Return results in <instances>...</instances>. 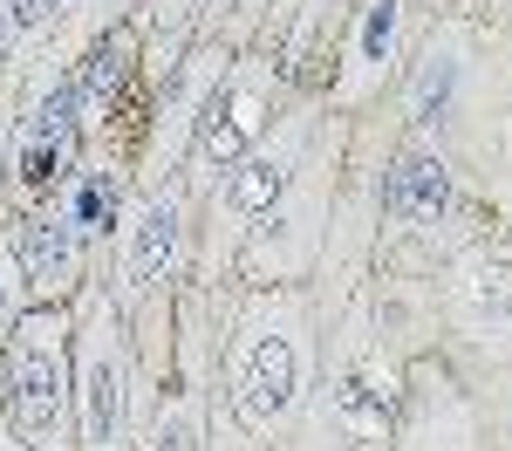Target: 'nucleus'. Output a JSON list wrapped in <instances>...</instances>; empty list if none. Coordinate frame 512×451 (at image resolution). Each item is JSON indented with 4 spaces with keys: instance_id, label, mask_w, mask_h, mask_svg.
Listing matches in <instances>:
<instances>
[{
    "instance_id": "f257e3e1",
    "label": "nucleus",
    "mask_w": 512,
    "mask_h": 451,
    "mask_svg": "<svg viewBox=\"0 0 512 451\" xmlns=\"http://www.w3.org/2000/svg\"><path fill=\"white\" fill-rule=\"evenodd\" d=\"M7 383H14V417L28 431V445L55 451L69 431V397H76V369H69V315L41 308L14 322L7 349Z\"/></svg>"
},
{
    "instance_id": "f03ea898",
    "label": "nucleus",
    "mask_w": 512,
    "mask_h": 451,
    "mask_svg": "<svg viewBox=\"0 0 512 451\" xmlns=\"http://www.w3.org/2000/svg\"><path fill=\"white\" fill-rule=\"evenodd\" d=\"M308 383V349H301V322L287 308H260L239 328V356H233V404L253 431H274L287 410L301 404Z\"/></svg>"
},
{
    "instance_id": "7ed1b4c3",
    "label": "nucleus",
    "mask_w": 512,
    "mask_h": 451,
    "mask_svg": "<svg viewBox=\"0 0 512 451\" xmlns=\"http://www.w3.org/2000/svg\"><path fill=\"white\" fill-rule=\"evenodd\" d=\"M76 404H82V445L123 451V410H130V369L110 322V301L82 308V349H76Z\"/></svg>"
},
{
    "instance_id": "20e7f679",
    "label": "nucleus",
    "mask_w": 512,
    "mask_h": 451,
    "mask_svg": "<svg viewBox=\"0 0 512 451\" xmlns=\"http://www.w3.org/2000/svg\"><path fill=\"white\" fill-rule=\"evenodd\" d=\"M267 130V69H233L205 89L192 117V158L198 171H233Z\"/></svg>"
},
{
    "instance_id": "39448f33",
    "label": "nucleus",
    "mask_w": 512,
    "mask_h": 451,
    "mask_svg": "<svg viewBox=\"0 0 512 451\" xmlns=\"http://www.w3.org/2000/svg\"><path fill=\"white\" fill-rule=\"evenodd\" d=\"M76 130H82L76 76H62L35 103V110H28V123L14 130V185H21V192L69 185V164H76Z\"/></svg>"
},
{
    "instance_id": "423d86ee",
    "label": "nucleus",
    "mask_w": 512,
    "mask_h": 451,
    "mask_svg": "<svg viewBox=\"0 0 512 451\" xmlns=\"http://www.w3.org/2000/svg\"><path fill=\"white\" fill-rule=\"evenodd\" d=\"M178 240H185V212L171 192H151V199L130 205V226H123V294H144L164 267L178 260Z\"/></svg>"
},
{
    "instance_id": "0eeeda50",
    "label": "nucleus",
    "mask_w": 512,
    "mask_h": 451,
    "mask_svg": "<svg viewBox=\"0 0 512 451\" xmlns=\"http://www.w3.org/2000/svg\"><path fill=\"white\" fill-rule=\"evenodd\" d=\"M14 267H21V287H35V294L76 287V274H82L76 219H69L62 205H55V212H35V219L21 226V240H14Z\"/></svg>"
},
{
    "instance_id": "6e6552de",
    "label": "nucleus",
    "mask_w": 512,
    "mask_h": 451,
    "mask_svg": "<svg viewBox=\"0 0 512 451\" xmlns=\"http://www.w3.org/2000/svg\"><path fill=\"white\" fill-rule=\"evenodd\" d=\"M396 226H437L451 212V164L437 151H403L390 164V192H383Z\"/></svg>"
},
{
    "instance_id": "1a4fd4ad",
    "label": "nucleus",
    "mask_w": 512,
    "mask_h": 451,
    "mask_svg": "<svg viewBox=\"0 0 512 451\" xmlns=\"http://www.w3.org/2000/svg\"><path fill=\"white\" fill-rule=\"evenodd\" d=\"M294 164H301V123L280 130L274 144H253V151L233 164L226 205H233V212H274L280 192H287V178H294Z\"/></svg>"
},
{
    "instance_id": "9d476101",
    "label": "nucleus",
    "mask_w": 512,
    "mask_h": 451,
    "mask_svg": "<svg viewBox=\"0 0 512 451\" xmlns=\"http://www.w3.org/2000/svg\"><path fill=\"white\" fill-rule=\"evenodd\" d=\"M396 35H403V0H369L362 21H355V41H349V82H342V96H362L369 82L390 69Z\"/></svg>"
},
{
    "instance_id": "9b49d317",
    "label": "nucleus",
    "mask_w": 512,
    "mask_h": 451,
    "mask_svg": "<svg viewBox=\"0 0 512 451\" xmlns=\"http://www.w3.org/2000/svg\"><path fill=\"white\" fill-rule=\"evenodd\" d=\"M458 308L472 315L478 328H506L512 322V253L485 246L458 267Z\"/></svg>"
},
{
    "instance_id": "f8f14e48",
    "label": "nucleus",
    "mask_w": 512,
    "mask_h": 451,
    "mask_svg": "<svg viewBox=\"0 0 512 451\" xmlns=\"http://www.w3.org/2000/svg\"><path fill=\"white\" fill-rule=\"evenodd\" d=\"M335 410L355 438H383L390 431V410H396V390H390V369L383 363H362L335 383Z\"/></svg>"
},
{
    "instance_id": "ddd939ff",
    "label": "nucleus",
    "mask_w": 512,
    "mask_h": 451,
    "mask_svg": "<svg viewBox=\"0 0 512 451\" xmlns=\"http://www.w3.org/2000/svg\"><path fill=\"white\" fill-rule=\"evenodd\" d=\"M130 35H110V41H96L89 48V62H82V76H76V103H82V123H96L103 110H110V96H117V82L123 69H130Z\"/></svg>"
},
{
    "instance_id": "4468645a",
    "label": "nucleus",
    "mask_w": 512,
    "mask_h": 451,
    "mask_svg": "<svg viewBox=\"0 0 512 451\" xmlns=\"http://www.w3.org/2000/svg\"><path fill=\"white\" fill-rule=\"evenodd\" d=\"M151 451H205V404L198 397L158 404V417H151Z\"/></svg>"
},
{
    "instance_id": "2eb2a0df",
    "label": "nucleus",
    "mask_w": 512,
    "mask_h": 451,
    "mask_svg": "<svg viewBox=\"0 0 512 451\" xmlns=\"http://www.w3.org/2000/svg\"><path fill=\"white\" fill-rule=\"evenodd\" d=\"M62 212L76 219L82 240H103V233H110V212H117L110 178H76V185H69V199H62Z\"/></svg>"
},
{
    "instance_id": "dca6fc26",
    "label": "nucleus",
    "mask_w": 512,
    "mask_h": 451,
    "mask_svg": "<svg viewBox=\"0 0 512 451\" xmlns=\"http://www.w3.org/2000/svg\"><path fill=\"white\" fill-rule=\"evenodd\" d=\"M451 76H458V62L431 48V62H424V76H417V103H410V117H417V123H437L444 96H451Z\"/></svg>"
},
{
    "instance_id": "f3484780",
    "label": "nucleus",
    "mask_w": 512,
    "mask_h": 451,
    "mask_svg": "<svg viewBox=\"0 0 512 451\" xmlns=\"http://www.w3.org/2000/svg\"><path fill=\"white\" fill-rule=\"evenodd\" d=\"M21 322V267H14V246H0V328Z\"/></svg>"
},
{
    "instance_id": "a211bd4d",
    "label": "nucleus",
    "mask_w": 512,
    "mask_h": 451,
    "mask_svg": "<svg viewBox=\"0 0 512 451\" xmlns=\"http://www.w3.org/2000/svg\"><path fill=\"white\" fill-rule=\"evenodd\" d=\"M14 35H21V7H14V0H0V55L14 48Z\"/></svg>"
},
{
    "instance_id": "6ab92c4d",
    "label": "nucleus",
    "mask_w": 512,
    "mask_h": 451,
    "mask_svg": "<svg viewBox=\"0 0 512 451\" xmlns=\"http://www.w3.org/2000/svg\"><path fill=\"white\" fill-rule=\"evenodd\" d=\"M164 21H171V28H185V21H192V0H164Z\"/></svg>"
},
{
    "instance_id": "aec40b11",
    "label": "nucleus",
    "mask_w": 512,
    "mask_h": 451,
    "mask_svg": "<svg viewBox=\"0 0 512 451\" xmlns=\"http://www.w3.org/2000/svg\"><path fill=\"white\" fill-rule=\"evenodd\" d=\"M0 451H21V445H14V438H7V431H0Z\"/></svg>"
},
{
    "instance_id": "412c9836",
    "label": "nucleus",
    "mask_w": 512,
    "mask_h": 451,
    "mask_svg": "<svg viewBox=\"0 0 512 451\" xmlns=\"http://www.w3.org/2000/svg\"><path fill=\"white\" fill-rule=\"evenodd\" d=\"M0 130H7V110H0Z\"/></svg>"
}]
</instances>
